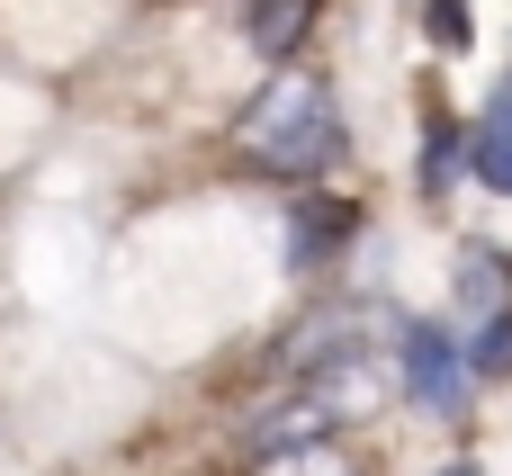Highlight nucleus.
I'll return each instance as SVG.
<instances>
[{
  "label": "nucleus",
  "mask_w": 512,
  "mask_h": 476,
  "mask_svg": "<svg viewBox=\"0 0 512 476\" xmlns=\"http://www.w3.org/2000/svg\"><path fill=\"white\" fill-rule=\"evenodd\" d=\"M423 27H432V45H441V54H468V45H477V36H468V0H432V9H423Z\"/></svg>",
  "instance_id": "nucleus-5"
},
{
  "label": "nucleus",
  "mask_w": 512,
  "mask_h": 476,
  "mask_svg": "<svg viewBox=\"0 0 512 476\" xmlns=\"http://www.w3.org/2000/svg\"><path fill=\"white\" fill-rule=\"evenodd\" d=\"M396 360H405V396L423 405V414H468V342L450 333V324H432V315H414L405 324V342H396Z\"/></svg>",
  "instance_id": "nucleus-2"
},
{
  "label": "nucleus",
  "mask_w": 512,
  "mask_h": 476,
  "mask_svg": "<svg viewBox=\"0 0 512 476\" xmlns=\"http://www.w3.org/2000/svg\"><path fill=\"white\" fill-rule=\"evenodd\" d=\"M504 288H512V261L495 252V243H468V261H459V297L486 315V306H504Z\"/></svg>",
  "instance_id": "nucleus-3"
},
{
  "label": "nucleus",
  "mask_w": 512,
  "mask_h": 476,
  "mask_svg": "<svg viewBox=\"0 0 512 476\" xmlns=\"http://www.w3.org/2000/svg\"><path fill=\"white\" fill-rule=\"evenodd\" d=\"M468 369H477V378H512V306H486V315H477Z\"/></svg>",
  "instance_id": "nucleus-4"
},
{
  "label": "nucleus",
  "mask_w": 512,
  "mask_h": 476,
  "mask_svg": "<svg viewBox=\"0 0 512 476\" xmlns=\"http://www.w3.org/2000/svg\"><path fill=\"white\" fill-rule=\"evenodd\" d=\"M441 476H486V468L477 459H441Z\"/></svg>",
  "instance_id": "nucleus-6"
},
{
  "label": "nucleus",
  "mask_w": 512,
  "mask_h": 476,
  "mask_svg": "<svg viewBox=\"0 0 512 476\" xmlns=\"http://www.w3.org/2000/svg\"><path fill=\"white\" fill-rule=\"evenodd\" d=\"M252 153H261L270 171H288V180H315V171L342 153V117H333V99H324L315 81L270 90L261 117H252Z\"/></svg>",
  "instance_id": "nucleus-1"
}]
</instances>
